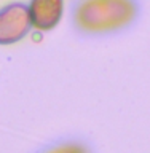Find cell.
I'll return each instance as SVG.
<instances>
[{"mask_svg":"<svg viewBox=\"0 0 150 153\" xmlns=\"http://www.w3.org/2000/svg\"><path fill=\"white\" fill-rule=\"evenodd\" d=\"M134 16L133 0H83L77 7L75 22L85 32H109L129 24Z\"/></svg>","mask_w":150,"mask_h":153,"instance_id":"6da1fadb","label":"cell"},{"mask_svg":"<svg viewBox=\"0 0 150 153\" xmlns=\"http://www.w3.org/2000/svg\"><path fill=\"white\" fill-rule=\"evenodd\" d=\"M32 27L29 7L11 3L0 10V45H11L27 35Z\"/></svg>","mask_w":150,"mask_h":153,"instance_id":"7a4b0ae2","label":"cell"},{"mask_svg":"<svg viewBox=\"0 0 150 153\" xmlns=\"http://www.w3.org/2000/svg\"><path fill=\"white\" fill-rule=\"evenodd\" d=\"M62 0H32L29 7L32 24L40 30H50L57 26L62 18Z\"/></svg>","mask_w":150,"mask_h":153,"instance_id":"3957f363","label":"cell"},{"mask_svg":"<svg viewBox=\"0 0 150 153\" xmlns=\"http://www.w3.org/2000/svg\"><path fill=\"white\" fill-rule=\"evenodd\" d=\"M45 153H90L88 148L81 143H77V142H67V143H61L51 150H48Z\"/></svg>","mask_w":150,"mask_h":153,"instance_id":"277c9868","label":"cell"}]
</instances>
